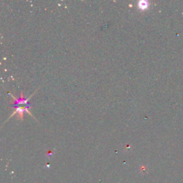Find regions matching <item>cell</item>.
Wrapping results in <instances>:
<instances>
[{
    "instance_id": "obj_1",
    "label": "cell",
    "mask_w": 183,
    "mask_h": 183,
    "mask_svg": "<svg viewBox=\"0 0 183 183\" xmlns=\"http://www.w3.org/2000/svg\"><path fill=\"white\" fill-rule=\"evenodd\" d=\"M148 6H149L148 2H146V1H140V2H139V3H138L139 8H140V9H142V10H145V9H147Z\"/></svg>"
}]
</instances>
